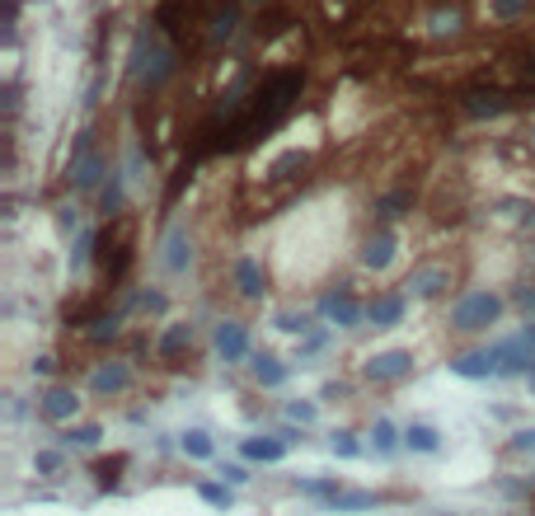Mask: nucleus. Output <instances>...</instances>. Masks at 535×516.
Listing matches in <instances>:
<instances>
[{
    "label": "nucleus",
    "mask_w": 535,
    "mask_h": 516,
    "mask_svg": "<svg viewBox=\"0 0 535 516\" xmlns=\"http://www.w3.org/2000/svg\"><path fill=\"white\" fill-rule=\"evenodd\" d=\"M216 352H221L226 362H240L249 352V329L240 319H221V324H216Z\"/></svg>",
    "instance_id": "7"
},
{
    "label": "nucleus",
    "mask_w": 535,
    "mask_h": 516,
    "mask_svg": "<svg viewBox=\"0 0 535 516\" xmlns=\"http://www.w3.org/2000/svg\"><path fill=\"white\" fill-rule=\"evenodd\" d=\"M301 85H306V71H296V66L273 71L268 80H259V85H254V94H249L245 113L230 122V132L221 137V151H240V146H249V141H259L263 132H273L277 122L287 118V108L296 104Z\"/></svg>",
    "instance_id": "1"
},
{
    "label": "nucleus",
    "mask_w": 535,
    "mask_h": 516,
    "mask_svg": "<svg viewBox=\"0 0 535 516\" xmlns=\"http://www.w3.org/2000/svg\"><path fill=\"white\" fill-rule=\"evenodd\" d=\"M512 104H517V99L507 90H493V85H474V90L460 94V108H465L470 118H503Z\"/></svg>",
    "instance_id": "3"
},
{
    "label": "nucleus",
    "mask_w": 535,
    "mask_h": 516,
    "mask_svg": "<svg viewBox=\"0 0 535 516\" xmlns=\"http://www.w3.org/2000/svg\"><path fill=\"white\" fill-rule=\"evenodd\" d=\"M526 5H531V0H489L493 19H503V24H512V19L526 15Z\"/></svg>",
    "instance_id": "24"
},
{
    "label": "nucleus",
    "mask_w": 535,
    "mask_h": 516,
    "mask_svg": "<svg viewBox=\"0 0 535 516\" xmlns=\"http://www.w3.org/2000/svg\"><path fill=\"white\" fill-rule=\"evenodd\" d=\"M254 380L273 390V385H282V380H287V366L277 362V357H268V352H263V357H254Z\"/></svg>",
    "instance_id": "19"
},
{
    "label": "nucleus",
    "mask_w": 535,
    "mask_h": 516,
    "mask_svg": "<svg viewBox=\"0 0 535 516\" xmlns=\"http://www.w3.org/2000/svg\"><path fill=\"white\" fill-rule=\"evenodd\" d=\"M99 437H104V432H99V427H94V423H85V427H71V432H66V441H71V446H99Z\"/></svg>",
    "instance_id": "25"
},
{
    "label": "nucleus",
    "mask_w": 535,
    "mask_h": 516,
    "mask_svg": "<svg viewBox=\"0 0 535 516\" xmlns=\"http://www.w3.org/2000/svg\"><path fill=\"white\" fill-rule=\"evenodd\" d=\"M99 179H104V155H99L90 132H80L76 160H71V183H76V188H94Z\"/></svg>",
    "instance_id": "4"
},
{
    "label": "nucleus",
    "mask_w": 535,
    "mask_h": 516,
    "mask_svg": "<svg viewBox=\"0 0 535 516\" xmlns=\"http://www.w3.org/2000/svg\"><path fill=\"white\" fill-rule=\"evenodd\" d=\"M334 507H348V512H362V507H376V498L371 493H338Z\"/></svg>",
    "instance_id": "27"
},
{
    "label": "nucleus",
    "mask_w": 535,
    "mask_h": 516,
    "mask_svg": "<svg viewBox=\"0 0 535 516\" xmlns=\"http://www.w3.org/2000/svg\"><path fill=\"white\" fill-rule=\"evenodd\" d=\"M409 287H413V296H442L446 287H451V268H418V273L409 277Z\"/></svg>",
    "instance_id": "12"
},
{
    "label": "nucleus",
    "mask_w": 535,
    "mask_h": 516,
    "mask_svg": "<svg viewBox=\"0 0 535 516\" xmlns=\"http://www.w3.org/2000/svg\"><path fill=\"white\" fill-rule=\"evenodd\" d=\"M198 493H202V502H212L216 512H230V507H235V493H230L226 484H198Z\"/></svg>",
    "instance_id": "23"
},
{
    "label": "nucleus",
    "mask_w": 535,
    "mask_h": 516,
    "mask_svg": "<svg viewBox=\"0 0 535 516\" xmlns=\"http://www.w3.org/2000/svg\"><path fill=\"white\" fill-rule=\"evenodd\" d=\"M367 380H404L413 371V352H404V348H390V352H376L367 366Z\"/></svg>",
    "instance_id": "6"
},
{
    "label": "nucleus",
    "mask_w": 535,
    "mask_h": 516,
    "mask_svg": "<svg viewBox=\"0 0 535 516\" xmlns=\"http://www.w3.org/2000/svg\"><path fill=\"white\" fill-rule=\"evenodd\" d=\"M512 446H517V451H535V427L517 432V437H512Z\"/></svg>",
    "instance_id": "32"
},
{
    "label": "nucleus",
    "mask_w": 535,
    "mask_h": 516,
    "mask_svg": "<svg viewBox=\"0 0 535 516\" xmlns=\"http://www.w3.org/2000/svg\"><path fill=\"white\" fill-rule=\"evenodd\" d=\"M498 315H503V301H498L493 291H470V296H460V301H456L451 324H456V329H465V334H479V329L498 324Z\"/></svg>",
    "instance_id": "2"
},
{
    "label": "nucleus",
    "mask_w": 535,
    "mask_h": 516,
    "mask_svg": "<svg viewBox=\"0 0 535 516\" xmlns=\"http://www.w3.org/2000/svg\"><path fill=\"white\" fill-rule=\"evenodd\" d=\"M38 409H43L47 423H66V418H76L80 399L71 395V390H62V385H57V390H47V395H43V404H38Z\"/></svg>",
    "instance_id": "10"
},
{
    "label": "nucleus",
    "mask_w": 535,
    "mask_h": 516,
    "mask_svg": "<svg viewBox=\"0 0 535 516\" xmlns=\"http://www.w3.org/2000/svg\"><path fill=\"white\" fill-rule=\"evenodd\" d=\"M371 441H376V451H390V446H395V427L381 418V423H376V432H371Z\"/></svg>",
    "instance_id": "29"
},
{
    "label": "nucleus",
    "mask_w": 535,
    "mask_h": 516,
    "mask_svg": "<svg viewBox=\"0 0 535 516\" xmlns=\"http://www.w3.org/2000/svg\"><path fill=\"white\" fill-rule=\"evenodd\" d=\"M188 343H193V324H174V329H165V334H160L155 352H160V362H174Z\"/></svg>",
    "instance_id": "17"
},
{
    "label": "nucleus",
    "mask_w": 535,
    "mask_h": 516,
    "mask_svg": "<svg viewBox=\"0 0 535 516\" xmlns=\"http://www.w3.org/2000/svg\"><path fill=\"white\" fill-rule=\"evenodd\" d=\"M38 470L52 474V470H57V456H52V451H43V456H38Z\"/></svg>",
    "instance_id": "35"
},
{
    "label": "nucleus",
    "mask_w": 535,
    "mask_h": 516,
    "mask_svg": "<svg viewBox=\"0 0 535 516\" xmlns=\"http://www.w3.org/2000/svg\"><path fill=\"white\" fill-rule=\"evenodd\" d=\"M521 338H526V343H531V348H535V324H526V334H521Z\"/></svg>",
    "instance_id": "36"
},
{
    "label": "nucleus",
    "mask_w": 535,
    "mask_h": 516,
    "mask_svg": "<svg viewBox=\"0 0 535 516\" xmlns=\"http://www.w3.org/2000/svg\"><path fill=\"white\" fill-rule=\"evenodd\" d=\"M287 437H249L240 451H245V460H259V465H277V460L287 456Z\"/></svg>",
    "instance_id": "9"
},
{
    "label": "nucleus",
    "mask_w": 535,
    "mask_h": 516,
    "mask_svg": "<svg viewBox=\"0 0 535 516\" xmlns=\"http://www.w3.org/2000/svg\"><path fill=\"white\" fill-rule=\"evenodd\" d=\"M235 287H240V296H245V301H259V296H263L259 258H240V263H235Z\"/></svg>",
    "instance_id": "15"
},
{
    "label": "nucleus",
    "mask_w": 535,
    "mask_h": 516,
    "mask_svg": "<svg viewBox=\"0 0 535 516\" xmlns=\"http://www.w3.org/2000/svg\"><path fill=\"white\" fill-rule=\"evenodd\" d=\"M367 315H371L376 329H395L399 319H404V296H376Z\"/></svg>",
    "instance_id": "16"
},
{
    "label": "nucleus",
    "mask_w": 535,
    "mask_h": 516,
    "mask_svg": "<svg viewBox=\"0 0 535 516\" xmlns=\"http://www.w3.org/2000/svg\"><path fill=\"white\" fill-rule=\"evenodd\" d=\"M451 371L465 380H484V376H498V362H493V352H465L451 362Z\"/></svg>",
    "instance_id": "13"
},
{
    "label": "nucleus",
    "mask_w": 535,
    "mask_h": 516,
    "mask_svg": "<svg viewBox=\"0 0 535 516\" xmlns=\"http://www.w3.org/2000/svg\"><path fill=\"white\" fill-rule=\"evenodd\" d=\"M287 413L296 423H315V404H287Z\"/></svg>",
    "instance_id": "31"
},
{
    "label": "nucleus",
    "mask_w": 535,
    "mask_h": 516,
    "mask_svg": "<svg viewBox=\"0 0 535 516\" xmlns=\"http://www.w3.org/2000/svg\"><path fill=\"white\" fill-rule=\"evenodd\" d=\"M395 249H399L395 230H381V235H371V240H367V249H362V263L381 273V268H390V258H395Z\"/></svg>",
    "instance_id": "11"
},
{
    "label": "nucleus",
    "mask_w": 535,
    "mask_h": 516,
    "mask_svg": "<svg viewBox=\"0 0 535 516\" xmlns=\"http://www.w3.org/2000/svg\"><path fill=\"white\" fill-rule=\"evenodd\" d=\"M277 329H282V334H306L310 319L296 315V310H282V315H277Z\"/></svg>",
    "instance_id": "26"
},
{
    "label": "nucleus",
    "mask_w": 535,
    "mask_h": 516,
    "mask_svg": "<svg viewBox=\"0 0 535 516\" xmlns=\"http://www.w3.org/2000/svg\"><path fill=\"white\" fill-rule=\"evenodd\" d=\"M179 446H184V456H193V460H212V437H207V432H184V441H179Z\"/></svg>",
    "instance_id": "22"
},
{
    "label": "nucleus",
    "mask_w": 535,
    "mask_h": 516,
    "mask_svg": "<svg viewBox=\"0 0 535 516\" xmlns=\"http://www.w3.org/2000/svg\"><path fill=\"white\" fill-rule=\"evenodd\" d=\"M90 385L99 390V395H118V390L132 385V371H127L123 362H108V366H99V371L90 376Z\"/></svg>",
    "instance_id": "14"
},
{
    "label": "nucleus",
    "mask_w": 535,
    "mask_h": 516,
    "mask_svg": "<svg viewBox=\"0 0 535 516\" xmlns=\"http://www.w3.org/2000/svg\"><path fill=\"white\" fill-rule=\"evenodd\" d=\"M118 470H123V460H108V465H99V484H118Z\"/></svg>",
    "instance_id": "30"
},
{
    "label": "nucleus",
    "mask_w": 535,
    "mask_h": 516,
    "mask_svg": "<svg viewBox=\"0 0 535 516\" xmlns=\"http://www.w3.org/2000/svg\"><path fill=\"white\" fill-rule=\"evenodd\" d=\"M329 446H334V456H343V460H352V456H357V451H362V446H357V437H352V432H338V437L329 441Z\"/></svg>",
    "instance_id": "28"
},
{
    "label": "nucleus",
    "mask_w": 535,
    "mask_h": 516,
    "mask_svg": "<svg viewBox=\"0 0 535 516\" xmlns=\"http://www.w3.org/2000/svg\"><path fill=\"white\" fill-rule=\"evenodd\" d=\"M404 446H409V451H437V446H442V437H437V427L413 423L409 432H404Z\"/></svg>",
    "instance_id": "20"
},
{
    "label": "nucleus",
    "mask_w": 535,
    "mask_h": 516,
    "mask_svg": "<svg viewBox=\"0 0 535 516\" xmlns=\"http://www.w3.org/2000/svg\"><path fill=\"white\" fill-rule=\"evenodd\" d=\"M521 90L535 94V61H526V66H521Z\"/></svg>",
    "instance_id": "33"
},
{
    "label": "nucleus",
    "mask_w": 535,
    "mask_h": 516,
    "mask_svg": "<svg viewBox=\"0 0 535 516\" xmlns=\"http://www.w3.org/2000/svg\"><path fill=\"white\" fill-rule=\"evenodd\" d=\"M409 202H413V193H409V188H399V193H390V198L376 202V216H381V221H395V216H404V207H409Z\"/></svg>",
    "instance_id": "21"
},
{
    "label": "nucleus",
    "mask_w": 535,
    "mask_h": 516,
    "mask_svg": "<svg viewBox=\"0 0 535 516\" xmlns=\"http://www.w3.org/2000/svg\"><path fill=\"white\" fill-rule=\"evenodd\" d=\"M188 258H193V249H188V235H184V230H174V235L165 240V268H169V273H184Z\"/></svg>",
    "instance_id": "18"
},
{
    "label": "nucleus",
    "mask_w": 535,
    "mask_h": 516,
    "mask_svg": "<svg viewBox=\"0 0 535 516\" xmlns=\"http://www.w3.org/2000/svg\"><path fill=\"white\" fill-rule=\"evenodd\" d=\"M517 305H521V310H526V315H535V291H526V287H521V291H517Z\"/></svg>",
    "instance_id": "34"
},
{
    "label": "nucleus",
    "mask_w": 535,
    "mask_h": 516,
    "mask_svg": "<svg viewBox=\"0 0 535 516\" xmlns=\"http://www.w3.org/2000/svg\"><path fill=\"white\" fill-rule=\"evenodd\" d=\"M493 362H498V376H521V371L535 366V348L526 338H507V343L493 348Z\"/></svg>",
    "instance_id": "5"
},
{
    "label": "nucleus",
    "mask_w": 535,
    "mask_h": 516,
    "mask_svg": "<svg viewBox=\"0 0 535 516\" xmlns=\"http://www.w3.org/2000/svg\"><path fill=\"white\" fill-rule=\"evenodd\" d=\"M320 310H324V319H334L338 329H352V324H357V315H362V310H357V296H352L348 287L329 291V296L320 301Z\"/></svg>",
    "instance_id": "8"
}]
</instances>
